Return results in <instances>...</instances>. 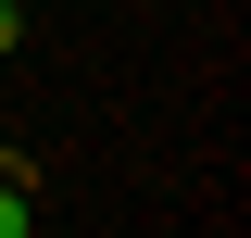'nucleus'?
I'll list each match as a JSON object with an SVG mask.
<instances>
[{
  "label": "nucleus",
  "mask_w": 251,
  "mask_h": 238,
  "mask_svg": "<svg viewBox=\"0 0 251 238\" xmlns=\"http://www.w3.org/2000/svg\"><path fill=\"white\" fill-rule=\"evenodd\" d=\"M0 50H25V0H0Z\"/></svg>",
  "instance_id": "nucleus-1"
},
{
  "label": "nucleus",
  "mask_w": 251,
  "mask_h": 238,
  "mask_svg": "<svg viewBox=\"0 0 251 238\" xmlns=\"http://www.w3.org/2000/svg\"><path fill=\"white\" fill-rule=\"evenodd\" d=\"M0 163H13V150H0Z\"/></svg>",
  "instance_id": "nucleus-2"
}]
</instances>
